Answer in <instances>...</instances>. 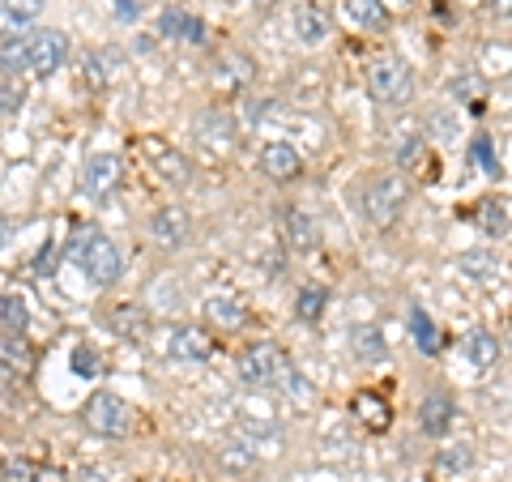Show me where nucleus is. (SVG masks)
<instances>
[{
    "label": "nucleus",
    "mask_w": 512,
    "mask_h": 482,
    "mask_svg": "<svg viewBox=\"0 0 512 482\" xmlns=\"http://www.w3.org/2000/svg\"><path fill=\"white\" fill-rule=\"evenodd\" d=\"M69 256H73V265L82 269L94 286H111V282H120V273H124L120 248L111 244L103 231H94V227H82V231L73 235Z\"/></svg>",
    "instance_id": "f257e3e1"
},
{
    "label": "nucleus",
    "mask_w": 512,
    "mask_h": 482,
    "mask_svg": "<svg viewBox=\"0 0 512 482\" xmlns=\"http://www.w3.org/2000/svg\"><path fill=\"white\" fill-rule=\"evenodd\" d=\"M286 372H291V359H286L274 342H252V346L239 350V380L252 384V389L282 384Z\"/></svg>",
    "instance_id": "f03ea898"
},
{
    "label": "nucleus",
    "mask_w": 512,
    "mask_h": 482,
    "mask_svg": "<svg viewBox=\"0 0 512 482\" xmlns=\"http://www.w3.org/2000/svg\"><path fill=\"white\" fill-rule=\"evenodd\" d=\"M406 197H410V188H406L402 175H380V180H372L363 192L367 222H372V227H393L406 210Z\"/></svg>",
    "instance_id": "7ed1b4c3"
},
{
    "label": "nucleus",
    "mask_w": 512,
    "mask_h": 482,
    "mask_svg": "<svg viewBox=\"0 0 512 482\" xmlns=\"http://www.w3.org/2000/svg\"><path fill=\"white\" fill-rule=\"evenodd\" d=\"M367 90H372L384 107H402L414 90L410 69L397 56H380V60H372V69H367Z\"/></svg>",
    "instance_id": "20e7f679"
},
{
    "label": "nucleus",
    "mask_w": 512,
    "mask_h": 482,
    "mask_svg": "<svg viewBox=\"0 0 512 482\" xmlns=\"http://www.w3.org/2000/svg\"><path fill=\"white\" fill-rule=\"evenodd\" d=\"M86 427L94 436H124L128 431V406L111 393H94L86 401Z\"/></svg>",
    "instance_id": "39448f33"
},
{
    "label": "nucleus",
    "mask_w": 512,
    "mask_h": 482,
    "mask_svg": "<svg viewBox=\"0 0 512 482\" xmlns=\"http://www.w3.org/2000/svg\"><path fill=\"white\" fill-rule=\"evenodd\" d=\"M64 56H69V39L60 35V30H39V35H30V73L39 77H52Z\"/></svg>",
    "instance_id": "423d86ee"
},
{
    "label": "nucleus",
    "mask_w": 512,
    "mask_h": 482,
    "mask_svg": "<svg viewBox=\"0 0 512 482\" xmlns=\"http://www.w3.org/2000/svg\"><path fill=\"white\" fill-rule=\"evenodd\" d=\"M188 231H192V222H188V210H180V205H163L154 218H150V235H154V244L158 248H184L188 244Z\"/></svg>",
    "instance_id": "0eeeda50"
},
{
    "label": "nucleus",
    "mask_w": 512,
    "mask_h": 482,
    "mask_svg": "<svg viewBox=\"0 0 512 482\" xmlns=\"http://www.w3.org/2000/svg\"><path fill=\"white\" fill-rule=\"evenodd\" d=\"M141 154H146V163L154 167V175H163L167 184H184L188 180V158L180 150H171L163 137H146L141 141Z\"/></svg>",
    "instance_id": "6e6552de"
},
{
    "label": "nucleus",
    "mask_w": 512,
    "mask_h": 482,
    "mask_svg": "<svg viewBox=\"0 0 512 482\" xmlns=\"http://www.w3.org/2000/svg\"><path fill=\"white\" fill-rule=\"evenodd\" d=\"M120 184V158L116 154H94L82 167V192L86 197H107Z\"/></svg>",
    "instance_id": "1a4fd4ad"
},
{
    "label": "nucleus",
    "mask_w": 512,
    "mask_h": 482,
    "mask_svg": "<svg viewBox=\"0 0 512 482\" xmlns=\"http://www.w3.org/2000/svg\"><path fill=\"white\" fill-rule=\"evenodd\" d=\"M107 325H111V333H120L124 342H146L154 320H150V312L141 308V303H116L111 316H107Z\"/></svg>",
    "instance_id": "9d476101"
},
{
    "label": "nucleus",
    "mask_w": 512,
    "mask_h": 482,
    "mask_svg": "<svg viewBox=\"0 0 512 482\" xmlns=\"http://www.w3.org/2000/svg\"><path fill=\"white\" fill-rule=\"evenodd\" d=\"M261 167L269 180H278V184H291L299 180V171H303V158L295 146H286V141H269V146L261 150Z\"/></svg>",
    "instance_id": "9b49d317"
},
{
    "label": "nucleus",
    "mask_w": 512,
    "mask_h": 482,
    "mask_svg": "<svg viewBox=\"0 0 512 482\" xmlns=\"http://www.w3.org/2000/svg\"><path fill=\"white\" fill-rule=\"evenodd\" d=\"M278 227H282V239H286V248H295V252H312L316 248V227H312V218L295 210V205H282L278 210Z\"/></svg>",
    "instance_id": "f8f14e48"
},
{
    "label": "nucleus",
    "mask_w": 512,
    "mask_h": 482,
    "mask_svg": "<svg viewBox=\"0 0 512 482\" xmlns=\"http://www.w3.org/2000/svg\"><path fill=\"white\" fill-rule=\"evenodd\" d=\"M167 355L171 359H188V363H205L214 355V342H210V333L205 329H175L171 333V346H167Z\"/></svg>",
    "instance_id": "ddd939ff"
},
{
    "label": "nucleus",
    "mask_w": 512,
    "mask_h": 482,
    "mask_svg": "<svg viewBox=\"0 0 512 482\" xmlns=\"http://www.w3.org/2000/svg\"><path fill=\"white\" fill-rule=\"evenodd\" d=\"M453 414H457L453 397L448 393H427L423 406H419V427L427 431V436H444V431L453 427Z\"/></svg>",
    "instance_id": "4468645a"
},
{
    "label": "nucleus",
    "mask_w": 512,
    "mask_h": 482,
    "mask_svg": "<svg viewBox=\"0 0 512 482\" xmlns=\"http://www.w3.org/2000/svg\"><path fill=\"white\" fill-rule=\"evenodd\" d=\"M295 35H299V43H308V47L325 43V35H329V13L320 9V5H299L295 9Z\"/></svg>",
    "instance_id": "2eb2a0df"
},
{
    "label": "nucleus",
    "mask_w": 512,
    "mask_h": 482,
    "mask_svg": "<svg viewBox=\"0 0 512 482\" xmlns=\"http://www.w3.org/2000/svg\"><path fill=\"white\" fill-rule=\"evenodd\" d=\"M461 355L470 359V367L487 372V367H495V359H500V342H495L487 329H474V333H466V342H461Z\"/></svg>",
    "instance_id": "dca6fc26"
},
{
    "label": "nucleus",
    "mask_w": 512,
    "mask_h": 482,
    "mask_svg": "<svg viewBox=\"0 0 512 482\" xmlns=\"http://www.w3.org/2000/svg\"><path fill=\"white\" fill-rule=\"evenodd\" d=\"M350 350H355L359 363H384V359H389V342H384V333L372 329V325H363V329L350 333Z\"/></svg>",
    "instance_id": "f3484780"
},
{
    "label": "nucleus",
    "mask_w": 512,
    "mask_h": 482,
    "mask_svg": "<svg viewBox=\"0 0 512 482\" xmlns=\"http://www.w3.org/2000/svg\"><path fill=\"white\" fill-rule=\"evenodd\" d=\"M205 316H210L214 325H222V329H239V325H248L244 303L231 299V295H214V299H205Z\"/></svg>",
    "instance_id": "a211bd4d"
},
{
    "label": "nucleus",
    "mask_w": 512,
    "mask_h": 482,
    "mask_svg": "<svg viewBox=\"0 0 512 482\" xmlns=\"http://www.w3.org/2000/svg\"><path fill=\"white\" fill-rule=\"evenodd\" d=\"M218 465H222V470H231V474L256 470V444H248V440H227V444L218 448Z\"/></svg>",
    "instance_id": "6ab92c4d"
},
{
    "label": "nucleus",
    "mask_w": 512,
    "mask_h": 482,
    "mask_svg": "<svg viewBox=\"0 0 512 482\" xmlns=\"http://www.w3.org/2000/svg\"><path fill=\"white\" fill-rule=\"evenodd\" d=\"M252 77V64L244 60V56H222L218 64H214V86L218 90H239Z\"/></svg>",
    "instance_id": "aec40b11"
},
{
    "label": "nucleus",
    "mask_w": 512,
    "mask_h": 482,
    "mask_svg": "<svg viewBox=\"0 0 512 482\" xmlns=\"http://www.w3.org/2000/svg\"><path fill=\"white\" fill-rule=\"evenodd\" d=\"M461 273H466V278H474L478 286H487V282H495V278H500V261H495L491 252L474 248V252H466V256H461Z\"/></svg>",
    "instance_id": "412c9836"
},
{
    "label": "nucleus",
    "mask_w": 512,
    "mask_h": 482,
    "mask_svg": "<svg viewBox=\"0 0 512 482\" xmlns=\"http://www.w3.org/2000/svg\"><path fill=\"white\" fill-rule=\"evenodd\" d=\"M201 141H210L214 150H231V141H235L231 120L222 116V111H210V116L201 120Z\"/></svg>",
    "instance_id": "4be33fe9"
},
{
    "label": "nucleus",
    "mask_w": 512,
    "mask_h": 482,
    "mask_svg": "<svg viewBox=\"0 0 512 482\" xmlns=\"http://www.w3.org/2000/svg\"><path fill=\"white\" fill-rule=\"evenodd\" d=\"M346 13H350V22H359L363 30H380L389 22V13H384L380 0H346Z\"/></svg>",
    "instance_id": "5701e85b"
},
{
    "label": "nucleus",
    "mask_w": 512,
    "mask_h": 482,
    "mask_svg": "<svg viewBox=\"0 0 512 482\" xmlns=\"http://www.w3.org/2000/svg\"><path fill=\"white\" fill-rule=\"evenodd\" d=\"M410 333H414V346H419L423 355H436V350H440V333L427 320L423 308H410Z\"/></svg>",
    "instance_id": "b1692460"
},
{
    "label": "nucleus",
    "mask_w": 512,
    "mask_h": 482,
    "mask_svg": "<svg viewBox=\"0 0 512 482\" xmlns=\"http://www.w3.org/2000/svg\"><path fill=\"white\" fill-rule=\"evenodd\" d=\"M355 414H359V419L372 427V431H384V427H389V406H384L376 393H359V397H355Z\"/></svg>",
    "instance_id": "393cba45"
},
{
    "label": "nucleus",
    "mask_w": 512,
    "mask_h": 482,
    "mask_svg": "<svg viewBox=\"0 0 512 482\" xmlns=\"http://www.w3.org/2000/svg\"><path fill=\"white\" fill-rule=\"evenodd\" d=\"M0 325H5V337H22L26 333V299L22 295H5V303H0Z\"/></svg>",
    "instance_id": "a878e982"
},
{
    "label": "nucleus",
    "mask_w": 512,
    "mask_h": 482,
    "mask_svg": "<svg viewBox=\"0 0 512 482\" xmlns=\"http://www.w3.org/2000/svg\"><path fill=\"white\" fill-rule=\"evenodd\" d=\"M478 231H483L487 239H500L508 231V214H504L500 201H483V205H478Z\"/></svg>",
    "instance_id": "bb28decb"
},
{
    "label": "nucleus",
    "mask_w": 512,
    "mask_h": 482,
    "mask_svg": "<svg viewBox=\"0 0 512 482\" xmlns=\"http://www.w3.org/2000/svg\"><path fill=\"white\" fill-rule=\"evenodd\" d=\"M22 69H30V39L9 35L5 39V82H13Z\"/></svg>",
    "instance_id": "cd10ccee"
},
{
    "label": "nucleus",
    "mask_w": 512,
    "mask_h": 482,
    "mask_svg": "<svg viewBox=\"0 0 512 482\" xmlns=\"http://www.w3.org/2000/svg\"><path fill=\"white\" fill-rule=\"evenodd\" d=\"M107 64H111L107 52H90V56L82 60V82H86L90 90H103V86L111 82V69H107Z\"/></svg>",
    "instance_id": "c85d7f7f"
},
{
    "label": "nucleus",
    "mask_w": 512,
    "mask_h": 482,
    "mask_svg": "<svg viewBox=\"0 0 512 482\" xmlns=\"http://www.w3.org/2000/svg\"><path fill=\"white\" fill-rule=\"evenodd\" d=\"M39 9H43V0H5V26H9V35L18 26H26L30 18H39Z\"/></svg>",
    "instance_id": "c756f323"
},
{
    "label": "nucleus",
    "mask_w": 512,
    "mask_h": 482,
    "mask_svg": "<svg viewBox=\"0 0 512 482\" xmlns=\"http://www.w3.org/2000/svg\"><path fill=\"white\" fill-rule=\"evenodd\" d=\"M470 465H474V448L470 444H448L440 453V470L444 474H466Z\"/></svg>",
    "instance_id": "7c9ffc66"
},
{
    "label": "nucleus",
    "mask_w": 512,
    "mask_h": 482,
    "mask_svg": "<svg viewBox=\"0 0 512 482\" xmlns=\"http://www.w3.org/2000/svg\"><path fill=\"white\" fill-rule=\"evenodd\" d=\"M295 312H299V320H320V312H325V291H316V286H308V291H299V299H295Z\"/></svg>",
    "instance_id": "2f4dec72"
},
{
    "label": "nucleus",
    "mask_w": 512,
    "mask_h": 482,
    "mask_svg": "<svg viewBox=\"0 0 512 482\" xmlns=\"http://www.w3.org/2000/svg\"><path fill=\"white\" fill-rule=\"evenodd\" d=\"M188 26H192V18H188L184 9H167V13H163V22H158L163 39H188Z\"/></svg>",
    "instance_id": "473e14b6"
},
{
    "label": "nucleus",
    "mask_w": 512,
    "mask_h": 482,
    "mask_svg": "<svg viewBox=\"0 0 512 482\" xmlns=\"http://www.w3.org/2000/svg\"><path fill=\"white\" fill-rule=\"evenodd\" d=\"M99 355H94V346H77L73 350V372L77 376H86V380H94V376H99Z\"/></svg>",
    "instance_id": "72a5a7b5"
},
{
    "label": "nucleus",
    "mask_w": 512,
    "mask_h": 482,
    "mask_svg": "<svg viewBox=\"0 0 512 482\" xmlns=\"http://www.w3.org/2000/svg\"><path fill=\"white\" fill-rule=\"evenodd\" d=\"M419 154H423V137H419V133H406L402 146H397V163L414 167V163H419Z\"/></svg>",
    "instance_id": "f704fd0d"
},
{
    "label": "nucleus",
    "mask_w": 512,
    "mask_h": 482,
    "mask_svg": "<svg viewBox=\"0 0 512 482\" xmlns=\"http://www.w3.org/2000/svg\"><path fill=\"white\" fill-rule=\"evenodd\" d=\"M39 478V470L30 465L26 457H18V461H5V482H35Z\"/></svg>",
    "instance_id": "c9c22d12"
},
{
    "label": "nucleus",
    "mask_w": 512,
    "mask_h": 482,
    "mask_svg": "<svg viewBox=\"0 0 512 482\" xmlns=\"http://www.w3.org/2000/svg\"><path fill=\"white\" fill-rule=\"evenodd\" d=\"M35 273L39 278H52L56 273V244H43V252L35 256Z\"/></svg>",
    "instance_id": "e433bc0d"
},
{
    "label": "nucleus",
    "mask_w": 512,
    "mask_h": 482,
    "mask_svg": "<svg viewBox=\"0 0 512 482\" xmlns=\"http://www.w3.org/2000/svg\"><path fill=\"white\" fill-rule=\"evenodd\" d=\"M0 103H5V120H13L22 111V90H13V82H5V90H0Z\"/></svg>",
    "instance_id": "4c0bfd02"
},
{
    "label": "nucleus",
    "mask_w": 512,
    "mask_h": 482,
    "mask_svg": "<svg viewBox=\"0 0 512 482\" xmlns=\"http://www.w3.org/2000/svg\"><path fill=\"white\" fill-rule=\"evenodd\" d=\"M13 359H18V363H30V350H26L22 337H5V363H13Z\"/></svg>",
    "instance_id": "58836bf2"
},
{
    "label": "nucleus",
    "mask_w": 512,
    "mask_h": 482,
    "mask_svg": "<svg viewBox=\"0 0 512 482\" xmlns=\"http://www.w3.org/2000/svg\"><path fill=\"white\" fill-rule=\"evenodd\" d=\"M487 141H491V137H478V141H474V158H478V163H483L487 171H495V154H491Z\"/></svg>",
    "instance_id": "ea45409f"
},
{
    "label": "nucleus",
    "mask_w": 512,
    "mask_h": 482,
    "mask_svg": "<svg viewBox=\"0 0 512 482\" xmlns=\"http://www.w3.org/2000/svg\"><path fill=\"white\" fill-rule=\"evenodd\" d=\"M453 94H457V99H474V94H478V77H457Z\"/></svg>",
    "instance_id": "a19ab883"
},
{
    "label": "nucleus",
    "mask_w": 512,
    "mask_h": 482,
    "mask_svg": "<svg viewBox=\"0 0 512 482\" xmlns=\"http://www.w3.org/2000/svg\"><path fill=\"white\" fill-rule=\"evenodd\" d=\"M137 13H141L137 0H116V18L120 22H137Z\"/></svg>",
    "instance_id": "79ce46f5"
},
{
    "label": "nucleus",
    "mask_w": 512,
    "mask_h": 482,
    "mask_svg": "<svg viewBox=\"0 0 512 482\" xmlns=\"http://www.w3.org/2000/svg\"><path fill=\"white\" fill-rule=\"evenodd\" d=\"M487 9L495 18H512V0H487Z\"/></svg>",
    "instance_id": "37998d69"
},
{
    "label": "nucleus",
    "mask_w": 512,
    "mask_h": 482,
    "mask_svg": "<svg viewBox=\"0 0 512 482\" xmlns=\"http://www.w3.org/2000/svg\"><path fill=\"white\" fill-rule=\"evenodd\" d=\"M35 482H69V478H64L60 470H39V478Z\"/></svg>",
    "instance_id": "c03bdc74"
},
{
    "label": "nucleus",
    "mask_w": 512,
    "mask_h": 482,
    "mask_svg": "<svg viewBox=\"0 0 512 482\" xmlns=\"http://www.w3.org/2000/svg\"><path fill=\"white\" fill-rule=\"evenodd\" d=\"M77 482H103V474H94V470H82V474H77Z\"/></svg>",
    "instance_id": "a18cd8bd"
},
{
    "label": "nucleus",
    "mask_w": 512,
    "mask_h": 482,
    "mask_svg": "<svg viewBox=\"0 0 512 482\" xmlns=\"http://www.w3.org/2000/svg\"><path fill=\"white\" fill-rule=\"evenodd\" d=\"M235 5H265V0H235Z\"/></svg>",
    "instance_id": "49530a36"
},
{
    "label": "nucleus",
    "mask_w": 512,
    "mask_h": 482,
    "mask_svg": "<svg viewBox=\"0 0 512 482\" xmlns=\"http://www.w3.org/2000/svg\"><path fill=\"white\" fill-rule=\"evenodd\" d=\"M508 346H512V333H508Z\"/></svg>",
    "instance_id": "de8ad7c7"
}]
</instances>
